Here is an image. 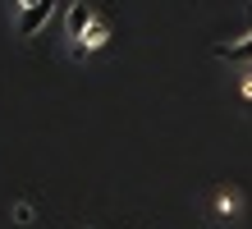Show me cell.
Wrapping results in <instances>:
<instances>
[{"label":"cell","mask_w":252,"mask_h":229,"mask_svg":"<svg viewBox=\"0 0 252 229\" xmlns=\"http://www.w3.org/2000/svg\"><path fill=\"white\" fill-rule=\"evenodd\" d=\"M92 23H96L92 5H87V0H73L69 14H64V33H69V37H87V28H92Z\"/></svg>","instance_id":"obj_1"},{"label":"cell","mask_w":252,"mask_h":229,"mask_svg":"<svg viewBox=\"0 0 252 229\" xmlns=\"http://www.w3.org/2000/svg\"><path fill=\"white\" fill-rule=\"evenodd\" d=\"M51 19V0H37V5H28L23 9V19H19V37H32L41 33V23Z\"/></svg>","instance_id":"obj_2"},{"label":"cell","mask_w":252,"mask_h":229,"mask_svg":"<svg viewBox=\"0 0 252 229\" xmlns=\"http://www.w3.org/2000/svg\"><path fill=\"white\" fill-rule=\"evenodd\" d=\"M220 60H234V65H252V37H239V41H220L216 46Z\"/></svg>","instance_id":"obj_3"},{"label":"cell","mask_w":252,"mask_h":229,"mask_svg":"<svg viewBox=\"0 0 252 229\" xmlns=\"http://www.w3.org/2000/svg\"><path fill=\"white\" fill-rule=\"evenodd\" d=\"M106 37H110V33H106V23H92V28H87V37H83V51H96Z\"/></svg>","instance_id":"obj_4"},{"label":"cell","mask_w":252,"mask_h":229,"mask_svg":"<svg viewBox=\"0 0 252 229\" xmlns=\"http://www.w3.org/2000/svg\"><path fill=\"white\" fill-rule=\"evenodd\" d=\"M19 5H23V9H28V5H37V0H19Z\"/></svg>","instance_id":"obj_5"}]
</instances>
